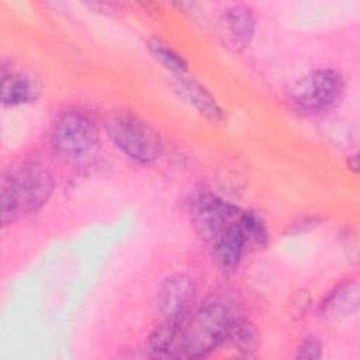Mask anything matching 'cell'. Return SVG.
<instances>
[{
    "instance_id": "17",
    "label": "cell",
    "mask_w": 360,
    "mask_h": 360,
    "mask_svg": "<svg viewBox=\"0 0 360 360\" xmlns=\"http://www.w3.org/2000/svg\"><path fill=\"white\" fill-rule=\"evenodd\" d=\"M238 224L243 232L246 245H253L256 248L267 246L270 240L269 229L259 214L253 211H242L238 218Z\"/></svg>"
},
{
    "instance_id": "14",
    "label": "cell",
    "mask_w": 360,
    "mask_h": 360,
    "mask_svg": "<svg viewBox=\"0 0 360 360\" xmlns=\"http://www.w3.org/2000/svg\"><path fill=\"white\" fill-rule=\"evenodd\" d=\"M0 202H1V225L10 226L22 210V197L17 172L4 170L0 180Z\"/></svg>"
},
{
    "instance_id": "2",
    "label": "cell",
    "mask_w": 360,
    "mask_h": 360,
    "mask_svg": "<svg viewBox=\"0 0 360 360\" xmlns=\"http://www.w3.org/2000/svg\"><path fill=\"white\" fill-rule=\"evenodd\" d=\"M104 129L111 142L131 160L150 165L160 158V135L138 114L125 108L112 110L104 120Z\"/></svg>"
},
{
    "instance_id": "12",
    "label": "cell",
    "mask_w": 360,
    "mask_h": 360,
    "mask_svg": "<svg viewBox=\"0 0 360 360\" xmlns=\"http://www.w3.org/2000/svg\"><path fill=\"white\" fill-rule=\"evenodd\" d=\"M214 259L225 273H232L238 269L245 249L248 248L243 232L236 222H233L214 243Z\"/></svg>"
},
{
    "instance_id": "4",
    "label": "cell",
    "mask_w": 360,
    "mask_h": 360,
    "mask_svg": "<svg viewBox=\"0 0 360 360\" xmlns=\"http://www.w3.org/2000/svg\"><path fill=\"white\" fill-rule=\"evenodd\" d=\"M98 142L96 121L80 110H66L58 115L51 131L53 150L66 159H79L90 153Z\"/></svg>"
},
{
    "instance_id": "3",
    "label": "cell",
    "mask_w": 360,
    "mask_h": 360,
    "mask_svg": "<svg viewBox=\"0 0 360 360\" xmlns=\"http://www.w3.org/2000/svg\"><path fill=\"white\" fill-rule=\"evenodd\" d=\"M343 76L330 68H319L298 77L288 90L292 108L305 114H321L335 108L343 98Z\"/></svg>"
},
{
    "instance_id": "1",
    "label": "cell",
    "mask_w": 360,
    "mask_h": 360,
    "mask_svg": "<svg viewBox=\"0 0 360 360\" xmlns=\"http://www.w3.org/2000/svg\"><path fill=\"white\" fill-rule=\"evenodd\" d=\"M233 314L218 301L208 300L193 309L180 325V357L201 359L226 340Z\"/></svg>"
},
{
    "instance_id": "15",
    "label": "cell",
    "mask_w": 360,
    "mask_h": 360,
    "mask_svg": "<svg viewBox=\"0 0 360 360\" xmlns=\"http://www.w3.org/2000/svg\"><path fill=\"white\" fill-rule=\"evenodd\" d=\"M236 352L250 356L260 345V335L256 326L243 316H232L226 340Z\"/></svg>"
},
{
    "instance_id": "6",
    "label": "cell",
    "mask_w": 360,
    "mask_h": 360,
    "mask_svg": "<svg viewBox=\"0 0 360 360\" xmlns=\"http://www.w3.org/2000/svg\"><path fill=\"white\" fill-rule=\"evenodd\" d=\"M256 18L246 4L226 7L218 18V38L231 53H242L253 41Z\"/></svg>"
},
{
    "instance_id": "16",
    "label": "cell",
    "mask_w": 360,
    "mask_h": 360,
    "mask_svg": "<svg viewBox=\"0 0 360 360\" xmlns=\"http://www.w3.org/2000/svg\"><path fill=\"white\" fill-rule=\"evenodd\" d=\"M146 46L150 55L158 62H160L170 73H173V76L186 75L188 69L187 60L183 58V55H180L176 49H173L167 42H165L158 37H150L146 42Z\"/></svg>"
},
{
    "instance_id": "9",
    "label": "cell",
    "mask_w": 360,
    "mask_h": 360,
    "mask_svg": "<svg viewBox=\"0 0 360 360\" xmlns=\"http://www.w3.org/2000/svg\"><path fill=\"white\" fill-rule=\"evenodd\" d=\"M1 80H0V100L3 105L17 107L35 103L41 93L42 84L39 79L27 72H15L11 62L1 60Z\"/></svg>"
},
{
    "instance_id": "7",
    "label": "cell",
    "mask_w": 360,
    "mask_h": 360,
    "mask_svg": "<svg viewBox=\"0 0 360 360\" xmlns=\"http://www.w3.org/2000/svg\"><path fill=\"white\" fill-rule=\"evenodd\" d=\"M197 288L191 277L176 273L166 277L158 292V307L163 319L181 322L193 311Z\"/></svg>"
},
{
    "instance_id": "11",
    "label": "cell",
    "mask_w": 360,
    "mask_h": 360,
    "mask_svg": "<svg viewBox=\"0 0 360 360\" xmlns=\"http://www.w3.org/2000/svg\"><path fill=\"white\" fill-rule=\"evenodd\" d=\"M359 307V284L346 280L336 285L319 305V316L325 321H339L353 314Z\"/></svg>"
},
{
    "instance_id": "13",
    "label": "cell",
    "mask_w": 360,
    "mask_h": 360,
    "mask_svg": "<svg viewBox=\"0 0 360 360\" xmlns=\"http://www.w3.org/2000/svg\"><path fill=\"white\" fill-rule=\"evenodd\" d=\"M181 322L163 319L159 325L155 326L146 340V349L150 357H180Z\"/></svg>"
},
{
    "instance_id": "18",
    "label": "cell",
    "mask_w": 360,
    "mask_h": 360,
    "mask_svg": "<svg viewBox=\"0 0 360 360\" xmlns=\"http://www.w3.org/2000/svg\"><path fill=\"white\" fill-rule=\"evenodd\" d=\"M322 357V345L316 336H307L301 340L295 359H309V360H318Z\"/></svg>"
},
{
    "instance_id": "5",
    "label": "cell",
    "mask_w": 360,
    "mask_h": 360,
    "mask_svg": "<svg viewBox=\"0 0 360 360\" xmlns=\"http://www.w3.org/2000/svg\"><path fill=\"white\" fill-rule=\"evenodd\" d=\"M188 210L195 232L201 239L211 243L236 222L242 212L235 204L205 188L191 195Z\"/></svg>"
},
{
    "instance_id": "10",
    "label": "cell",
    "mask_w": 360,
    "mask_h": 360,
    "mask_svg": "<svg viewBox=\"0 0 360 360\" xmlns=\"http://www.w3.org/2000/svg\"><path fill=\"white\" fill-rule=\"evenodd\" d=\"M174 87L180 96L205 120L212 124H221L225 121L226 114L221 104L211 94V91L195 79L187 77L186 75L174 76Z\"/></svg>"
},
{
    "instance_id": "8",
    "label": "cell",
    "mask_w": 360,
    "mask_h": 360,
    "mask_svg": "<svg viewBox=\"0 0 360 360\" xmlns=\"http://www.w3.org/2000/svg\"><path fill=\"white\" fill-rule=\"evenodd\" d=\"M22 208L35 212L39 211L52 197L55 179L51 169L38 158H31L24 162L17 172Z\"/></svg>"
}]
</instances>
